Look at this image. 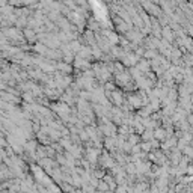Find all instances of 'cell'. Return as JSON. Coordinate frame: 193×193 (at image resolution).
I'll use <instances>...</instances> for the list:
<instances>
[{
	"mask_svg": "<svg viewBox=\"0 0 193 193\" xmlns=\"http://www.w3.org/2000/svg\"><path fill=\"white\" fill-rule=\"evenodd\" d=\"M187 119H189V124H192V125H193V115H190L189 118H187Z\"/></svg>",
	"mask_w": 193,
	"mask_h": 193,
	"instance_id": "obj_7",
	"label": "cell"
},
{
	"mask_svg": "<svg viewBox=\"0 0 193 193\" xmlns=\"http://www.w3.org/2000/svg\"><path fill=\"white\" fill-rule=\"evenodd\" d=\"M154 137H157V139H164V137H168V134H166V131L163 130V128H157V130L154 131Z\"/></svg>",
	"mask_w": 193,
	"mask_h": 193,
	"instance_id": "obj_3",
	"label": "cell"
},
{
	"mask_svg": "<svg viewBox=\"0 0 193 193\" xmlns=\"http://www.w3.org/2000/svg\"><path fill=\"white\" fill-rule=\"evenodd\" d=\"M140 146H142V151H149L151 149V143L145 142V143H140Z\"/></svg>",
	"mask_w": 193,
	"mask_h": 193,
	"instance_id": "obj_5",
	"label": "cell"
},
{
	"mask_svg": "<svg viewBox=\"0 0 193 193\" xmlns=\"http://www.w3.org/2000/svg\"><path fill=\"white\" fill-rule=\"evenodd\" d=\"M163 36H164L166 41H172L174 39V32L170 30L169 27H164L163 29Z\"/></svg>",
	"mask_w": 193,
	"mask_h": 193,
	"instance_id": "obj_1",
	"label": "cell"
},
{
	"mask_svg": "<svg viewBox=\"0 0 193 193\" xmlns=\"http://www.w3.org/2000/svg\"><path fill=\"white\" fill-rule=\"evenodd\" d=\"M128 140H130L131 143H134V145H136V143L139 142V137H137V136H134V134H130V136H128Z\"/></svg>",
	"mask_w": 193,
	"mask_h": 193,
	"instance_id": "obj_6",
	"label": "cell"
},
{
	"mask_svg": "<svg viewBox=\"0 0 193 193\" xmlns=\"http://www.w3.org/2000/svg\"><path fill=\"white\" fill-rule=\"evenodd\" d=\"M152 137H154V134H152V133L149 131V130L143 131V134H142V139H143V140H146V142H151Z\"/></svg>",
	"mask_w": 193,
	"mask_h": 193,
	"instance_id": "obj_4",
	"label": "cell"
},
{
	"mask_svg": "<svg viewBox=\"0 0 193 193\" xmlns=\"http://www.w3.org/2000/svg\"><path fill=\"white\" fill-rule=\"evenodd\" d=\"M59 69H61V73L63 71V74H68L69 71H71V67H69L68 65V63H63V62H61V63H57V65H56Z\"/></svg>",
	"mask_w": 193,
	"mask_h": 193,
	"instance_id": "obj_2",
	"label": "cell"
}]
</instances>
